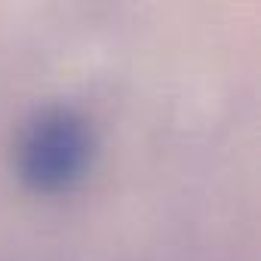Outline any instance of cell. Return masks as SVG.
<instances>
[{
	"instance_id": "cell-1",
	"label": "cell",
	"mask_w": 261,
	"mask_h": 261,
	"mask_svg": "<svg viewBox=\"0 0 261 261\" xmlns=\"http://www.w3.org/2000/svg\"><path fill=\"white\" fill-rule=\"evenodd\" d=\"M95 154L92 120L71 105H46L22 123L13 145V169L31 194L59 197L83 185Z\"/></svg>"
}]
</instances>
